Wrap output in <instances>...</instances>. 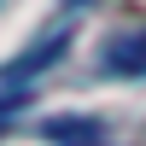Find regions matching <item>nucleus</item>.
Returning a JSON list of instances; mask_svg holds the SVG:
<instances>
[{
    "instance_id": "obj_1",
    "label": "nucleus",
    "mask_w": 146,
    "mask_h": 146,
    "mask_svg": "<svg viewBox=\"0 0 146 146\" xmlns=\"http://www.w3.org/2000/svg\"><path fill=\"white\" fill-rule=\"evenodd\" d=\"M64 47H70V23H53V29H47L41 41H35L29 53L18 58V64H6V82H12V88H18V82H29L35 70H47V64H53L58 53H64Z\"/></svg>"
},
{
    "instance_id": "obj_2",
    "label": "nucleus",
    "mask_w": 146,
    "mask_h": 146,
    "mask_svg": "<svg viewBox=\"0 0 146 146\" xmlns=\"http://www.w3.org/2000/svg\"><path fill=\"white\" fill-rule=\"evenodd\" d=\"M111 76H146V29H123V35H111L105 41V58H100Z\"/></svg>"
}]
</instances>
